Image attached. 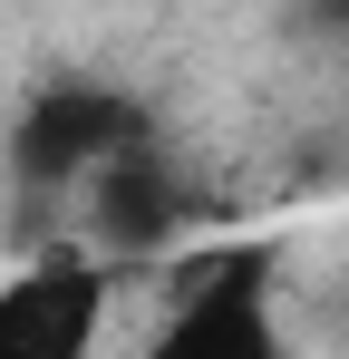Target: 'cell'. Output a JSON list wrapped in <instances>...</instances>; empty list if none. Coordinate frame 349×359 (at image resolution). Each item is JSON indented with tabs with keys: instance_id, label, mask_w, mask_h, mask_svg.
Listing matches in <instances>:
<instances>
[{
	"instance_id": "cell-1",
	"label": "cell",
	"mask_w": 349,
	"mask_h": 359,
	"mask_svg": "<svg viewBox=\"0 0 349 359\" xmlns=\"http://www.w3.org/2000/svg\"><path fill=\"white\" fill-rule=\"evenodd\" d=\"M126 136H146V117L116 88H39L20 107V126H10V165H20V184L58 194V184L88 175L97 156H116Z\"/></svg>"
},
{
	"instance_id": "cell-2",
	"label": "cell",
	"mask_w": 349,
	"mask_h": 359,
	"mask_svg": "<svg viewBox=\"0 0 349 359\" xmlns=\"http://www.w3.org/2000/svg\"><path fill=\"white\" fill-rule=\"evenodd\" d=\"M78 194H88V243L97 252H126L136 262V252H165L184 233V184L156 156V136H126L116 156H97L78 175Z\"/></svg>"
},
{
	"instance_id": "cell-3",
	"label": "cell",
	"mask_w": 349,
	"mask_h": 359,
	"mask_svg": "<svg viewBox=\"0 0 349 359\" xmlns=\"http://www.w3.org/2000/svg\"><path fill=\"white\" fill-rule=\"evenodd\" d=\"M262 272H272V252H214V262H194V301L165 320V350L174 359H252L272 340V320H262Z\"/></svg>"
},
{
	"instance_id": "cell-4",
	"label": "cell",
	"mask_w": 349,
	"mask_h": 359,
	"mask_svg": "<svg viewBox=\"0 0 349 359\" xmlns=\"http://www.w3.org/2000/svg\"><path fill=\"white\" fill-rule=\"evenodd\" d=\"M97 330V272L78 252H49L29 282L0 292V359H78Z\"/></svg>"
},
{
	"instance_id": "cell-5",
	"label": "cell",
	"mask_w": 349,
	"mask_h": 359,
	"mask_svg": "<svg viewBox=\"0 0 349 359\" xmlns=\"http://www.w3.org/2000/svg\"><path fill=\"white\" fill-rule=\"evenodd\" d=\"M310 10H320V20H330V29H349V0H310Z\"/></svg>"
}]
</instances>
